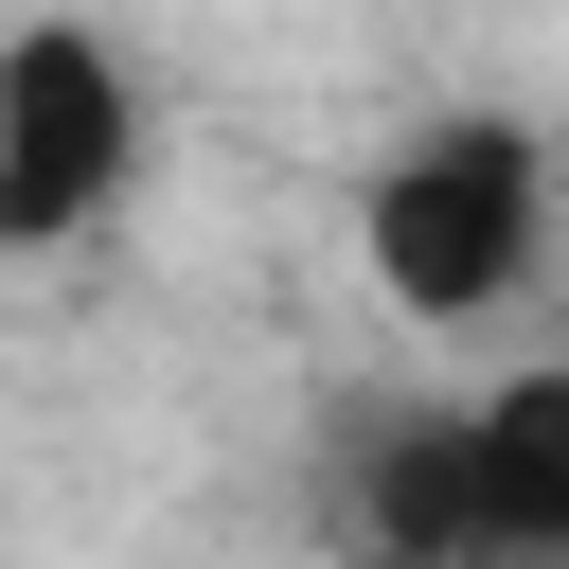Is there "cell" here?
<instances>
[{
  "label": "cell",
  "mask_w": 569,
  "mask_h": 569,
  "mask_svg": "<svg viewBox=\"0 0 569 569\" xmlns=\"http://www.w3.org/2000/svg\"><path fill=\"white\" fill-rule=\"evenodd\" d=\"M533 213H551V160H533V124H498V107H462V124L391 142V178L356 196L373 284H391L409 320H480V302H516Z\"/></svg>",
  "instance_id": "6da1fadb"
},
{
  "label": "cell",
  "mask_w": 569,
  "mask_h": 569,
  "mask_svg": "<svg viewBox=\"0 0 569 569\" xmlns=\"http://www.w3.org/2000/svg\"><path fill=\"white\" fill-rule=\"evenodd\" d=\"M142 178V89L107 71L89 18H18L0 53V249H71Z\"/></svg>",
  "instance_id": "7a4b0ae2"
},
{
  "label": "cell",
  "mask_w": 569,
  "mask_h": 569,
  "mask_svg": "<svg viewBox=\"0 0 569 569\" xmlns=\"http://www.w3.org/2000/svg\"><path fill=\"white\" fill-rule=\"evenodd\" d=\"M338 533H356V569H498V533H480V427L462 409H373L356 462H338Z\"/></svg>",
  "instance_id": "3957f363"
},
{
  "label": "cell",
  "mask_w": 569,
  "mask_h": 569,
  "mask_svg": "<svg viewBox=\"0 0 569 569\" xmlns=\"http://www.w3.org/2000/svg\"><path fill=\"white\" fill-rule=\"evenodd\" d=\"M462 427H480V533H498V569H569V356L498 373Z\"/></svg>",
  "instance_id": "277c9868"
}]
</instances>
